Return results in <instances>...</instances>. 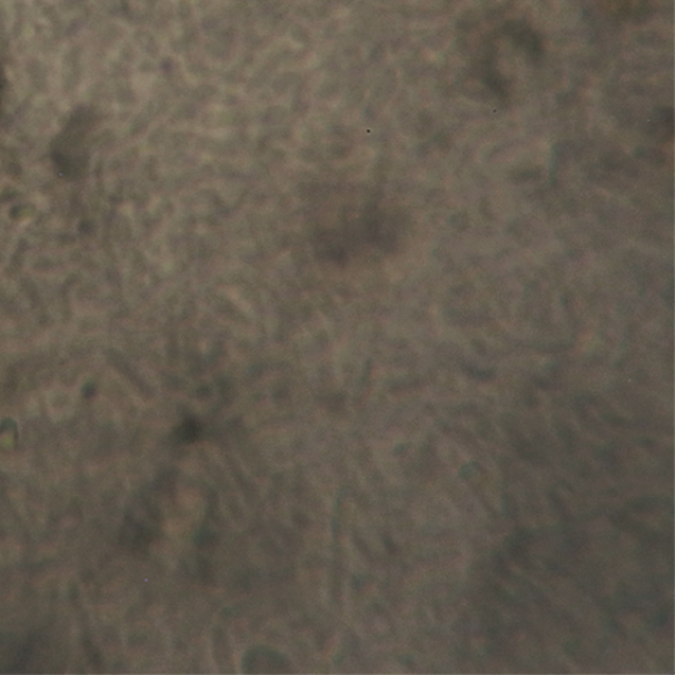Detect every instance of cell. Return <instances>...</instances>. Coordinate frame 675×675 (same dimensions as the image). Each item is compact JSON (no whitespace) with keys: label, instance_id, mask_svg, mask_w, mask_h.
<instances>
[{"label":"cell","instance_id":"obj_1","mask_svg":"<svg viewBox=\"0 0 675 675\" xmlns=\"http://www.w3.org/2000/svg\"><path fill=\"white\" fill-rule=\"evenodd\" d=\"M90 128V116L87 111L78 112L70 120L61 137L57 139L53 158L62 173L76 176L85 167V143Z\"/></svg>","mask_w":675,"mask_h":675},{"label":"cell","instance_id":"obj_3","mask_svg":"<svg viewBox=\"0 0 675 675\" xmlns=\"http://www.w3.org/2000/svg\"><path fill=\"white\" fill-rule=\"evenodd\" d=\"M3 73H2V69H0V95H2V90H3Z\"/></svg>","mask_w":675,"mask_h":675},{"label":"cell","instance_id":"obj_2","mask_svg":"<svg viewBox=\"0 0 675 675\" xmlns=\"http://www.w3.org/2000/svg\"><path fill=\"white\" fill-rule=\"evenodd\" d=\"M609 2H614V0H609ZM617 3L622 6V11H636L642 7L644 0H616Z\"/></svg>","mask_w":675,"mask_h":675}]
</instances>
